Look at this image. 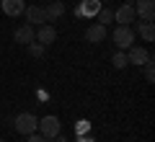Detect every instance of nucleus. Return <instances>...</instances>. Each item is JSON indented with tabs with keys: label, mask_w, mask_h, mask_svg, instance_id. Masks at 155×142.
Returning <instances> with one entry per match:
<instances>
[{
	"label": "nucleus",
	"mask_w": 155,
	"mask_h": 142,
	"mask_svg": "<svg viewBox=\"0 0 155 142\" xmlns=\"http://www.w3.org/2000/svg\"><path fill=\"white\" fill-rule=\"evenodd\" d=\"M44 13H47V23H49V21H60V18L65 16V3L52 0L49 5H44Z\"/></svg>",
	"instance_id": "nucleus-13"
},
{
	"label": "nucleus",
	"mask_w": 155,
	"mask_h": 142,
	"mask_svg": "<svg viewBox=\"0 0 155 142\" xmlns=\"http://www.w3.org/2000/svg\"><path fill=\"white\" fill-rule=\"evenodd\" d=\"M88 132H91V121L88 119L75 121V134H88Z\"/></svg>",
	"instance_id": "nucleus-17"
},
{
	"label": "nucleus",
	"mask_w": 155,
	"mask_h": 142,
	"mask_svg": "<svg viewBox=\"0 0 155 142\" xmlns=\"http://www.w3.org/2000/svg\"><path fill=\"white\" fill-rule=\"evenodd\" d=\"M57 39V28L52 26V23H41V26L36 28V41L44 44V47H49V44H54Z\"/></svg>",
	"instance_id": "nucleus-10"
},
{
	"label": "nucleus",
	"mask_w": 155,
	"mask_h": 142,
	"mask_svg": "<svg viewBox=\"0 0 155 142\" xmlns=\"http://www.w3.org/2000/svg\"><path fill=\"white\" fill-rule=\"evenodd\" d=\"M28 47V52H31L34 57H41L44 54V44H36V41H31V44H26Z\"/></svg>",
	"instance_id": "nucleus-19"
},
{
	"label": "nucleus",
	"mask_w": 155,
	"mask_h": 142,
	"mask_svg": "<svg viewBox=\"0 0 155 142\" xmlns=\"http://www.w3.org/2000/svg\"><path fill=\"white\" fill-rule=\"evenodd\" d=\"M134 34H140L145 41H153V39H155V23H153V21H142V23H137V31H134Z\"/></svg>",
	"instance_id": "nucleus-14"
},
{
	"label": "nucleus",
	"mask_w": 155,
	"mask_h": 142,
	"mask_svg": "<svg viewBox=\"0 0 155 142\" xmlns=\"http://www.w3.org/2000/svg\"><path fill=\"white\" fill-rule=\"evenodd\" d=\"M96 18H98L96 23H101V26H109V23H114V11H111V8H101V11L96 13Z\"/></svg>",
	"instance_id": "nucleus-15"
},
{
	"label": "nucleus",
	"mask_w": 155,
	"mask_h": 142,
	"mask_svg": "<svg viewBox=\"0 0 155 142\" xmlns=\"http://www.w3.org/2000/svg\"><path fill=\"white\" fill-rule=\"evenodd\" d=\"M134 16L140 21H153L155 18V0H134Z\"/></svg>",
	"instance_id": "nucleus-4"
},
{
	"label": "nucleus",
	"mask_w": 155,
	"mask_h": 142,
	"mask_svg": "<svg viewBox=\"0 0 155 142\" xmlns=\"http://www.w3.org/2000/svg\"><path fill=\"white\" fill-rule=\"evenodd\" d=\"M39 134L41 137H47V140H54L57 134H60L62 132V124H60V119H57V116H44V119H39Z\"/></svg>",
	"instance_id": "nucleus-3"
},
{
	"label": "nucleus",
	"mask_w": 155,
	"mask_h": 142,
	"mask_svg": "<svg viewBox=\"0 0 155 142\" xmlns=\"http://www.w3.org/2000/svg\"><path fill=\"white\" fill-rule=\"evenodd\" d=\"M106 34L109 31H106V26H101V23H91V26L85 28V39H88L91 44H101L106 39Z\"/></svg>",
	"instance_id": "nucleus-11"
},
{
	"label": "nucleus",
	"mask_w": 155,
	"mask_h": 142,
	"mask_svg": "<svg viewBox=\"0 0 155 142\" xmlns=\"http://www.w3.org/2000/svg\"><path fill=\"white\" fill-rule=\"evenodd\" d=\"M78 142H93L91 137H85V134H78Z\"/></svg>",
	"instance_id": "nucleus-21"
},
{
	"label": "nucleus",
	"mask_w": 155,
	"mask_h": 142,
	"mask_svg": "<svg viewBox=\"0 0 155 142\" xmlns=\"http://www.w3.org/2000/svg\"><path fill=\"white\" fill-rule=\"evenodd\" d=\"M127 3H132V5H134V0H127Z\"/></svg>",
	"instance_id": "nucleus-23"
},
{
	"label": "nucleus",
	"mask_w": 155,
	"mask_h": 142,
	"mask_svg": "<svg viewBox=\"0 0 155 142\" xmlns=\"http://www.w3.org/2000/svg\"><path fill=\"white\" fill-rule=\"evenodd\" d=\"M13 39H16V44H31V41H36V28L31 23H23V26H18L13 31Z\"/></svg>",
	"instance_id": "nucleus-9"
},
{
	"label": "nucleus",
	"mask_w": 155,
	"mask_h": 142,
	"mask_svg": "<svg viewBox=\"0 0 155 142\" xmlns=\"http://www.w3.org/2000/svg\"><path fill=\"white\" fill-rule=\"evenodd\" d=\"M0 8H3L5 16L18 18V16H23V11H26V0H0Z\"/></svg>",
	"instance_id": "nucleus-7"
},
{
	"label": "nucleus",
	"mask_w": 155,
	"mask_h": 142,
	"mask_svg": "<svg viewBox=\"0 0 155 142\" xmlns=\"http://www.w3.org/2000/svg\"><path fill=\"white\" fill-rule=\"evenodd\" d=\"M0 142H5V140H3V137H0Z\"/></svg>",
	"instance_id": "nucleus-24"
},
{
	"label": "nucleus",
	"mask_w": 155,
	"mask_h": 142,
	"mask_svg": "<svg viewBox=\"0 0 155 142\" xmlns=\"http://www.w3.org/2000/svg\"><path fill=\"white\" fill-rule=\"evenodd\" d=\"M98 11H101V0H83L80 8H75L78 16H85V18H96Z\"/></svg>",
	"instance_id": "nucleus-12"
},
{
	"label": "nucleus",
	"mask_w": 155,
	"mask_h": 142,
	"mask_svg": "<svg viewBox=\"0 0 155 142\" xmlns=\"http://www.w3.org/2000/svg\"><path fill=\"white\" fill-rule=\"evenodd\" d=\"M26 142H49V140H47V137H41V134H36V132H34V134H28V137H26Z\"/></svg>",
	"instance_id": "nucleus-20"
},
{
	"label": "nucleus",
	"mask_w": 155,
	"mask_h": 142,
	"mask_svg": "<svg viewBox=\"0 0 155 142\" xmlns=\"http://www.w3.org/2000/svg\"><path fill=\"white\" fill-rule=\"evenodd\" d=\"M13 127H16V132L18 134H34L36 132V127H39V119L34 114H28V111H21V114L16 116V121H13Z\"/></svg>",
	"instance_id": "nucleus-2"
},
{
	"label": "nucleus",
	"mask_w": 155,
	"mask_h": 142,
	"mask_svg": "<svg viewBox=\"0 0 155 142\" xmlns=\"http://www.w3.org/2000/svg\"><path fill=\"white\" fill-rule=\"evenodd\" d=\"M153 60V57H150V52L147 49H142V47H137V44H132V47H129L127 49V62L129 65H147V62Z\"/></svg>",
	"instance_id": "nucleus-5"
},
{
	"label": "nucleus",
	"mask_w": 155,
	"mask_h": 142,
	"mask_svg": "<svg viewBox=\"0 0 155 142\" xmlns=\"http://www.w3.org/2000/svg\"><path fill=\"white\" fill-rule=\"evenodd\" d=\"M23 16H26V23H31V26H41V23H47V13H44L41 5H26Z\"/></svg>",
	"instance_id": "nucleus-8"
},
{
	"label": "nucleus",
	"mask_w": 155,
	"mask_h": 142,
	"mask_svg": "<svg viewBox=\"0 0 155 142\" xmlns=\"http://www.w3.org/2000/svg\"><path fill=\"white\" fill-rule=\"evenodd\" d=\"M111 62H114L116 70H124V67L129 65V62H127V52H119V49H116V54L111 57Z\"/></svg>",
	"instance_id": "nucleus-16"
},
{
	"label": "nucleus",
	"mask_w": 155,
	"mask_h": 142,
	"mask_svg": "<svg viewBox=\"0 0 155 142\" xmlns=\"http://www.w3.org/2000/svg\"><path fill=\"white\" fill-rule=\"evenodd\" d=\"M54 140H57V142H67V140H65V137H62V132H60V134H57V137H54Z\"/></svg>",
	"instance_id": "nucleus-22"
},
{
	"label": "nucleus",
	"mask_w": 155,
	"mask_h": 142,
	"mask_svg": "<svg viewBox=\"0 0 155 142\" xmlns=\"http://www.w3.org/2000/svg\"><path fill=\"white\" fill-rule=\"evenodd\" d=\"M134 18H137V16H134V5H132V3H124V5H119L114 11V21L119 23V26H129Z\"/></svg>",
	"instance_id": "nucleus-6"
},
{
	"label": "nucleus",
	"mask_w": 155,
	"mask_h": 142,
	"mask_svg": "<svg viewBox=\"0 0 155 142\" xmlns=\"http://www.w3.org/2000/svg\"><path fill=\"white\" fill-rule=\"evenodd\" d=\"M134 36H137V34H134L132 26H119L114 34H111V39H114V44H116L119 52H127L129 47L134 44Z\"/></svg>",
	"instance_id": "nucleus-1"
},
{
	"label": "nucleus",
	"mask_w": 155,
	"mask_h": 142,
	"mask_svg": "<svg viewBox=\"0 0 155 142\" xmlns=\"http://www.w3.org/2000/svg\"><path fill=\"white\" fill-rule=\"evenodd\" d=\"M142 67H145V80L153 83V80H155V65H153V60H150L147 65H142Z\"/></svg>",
	"instance_id": "nucleus-18"
}]
</instances>
